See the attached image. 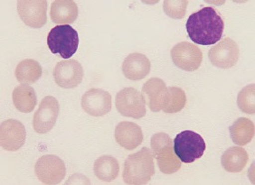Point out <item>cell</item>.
Segmentation results:
<instances>
[{
  "label": "cell",
  "mask_w": 255,
  "mask_h": 185,
  "mask_svg": "<svg viewBox=\"0 0 255 185\" xmlns=\"http://www.w3.org/2000/svg\"><path fill=\"white\" fill-rule=\"evenodd\" d=\"M186 28L193 43L212 45L221 40L225 23L215 8L206 6L188 17Z\"/></svg>",
  "instance_id": "1"
},
{
  "label": "cell",
  "mask_w": 255,
  "mask_h": 185,
  "mask_svg": "<svg viewBox=\"0 0 255 185\" xmlns=\"http://www.w3.org/2000/svg\"><path fill=\"white\" fill-rule=\"evenodd\" d=\"M154 175V155L147 147H143L140 151L128 156L123 175L126 185H147Z\"/></svg>",
  "instance_id": "2"
},
{
  "label": "cell",
  "mask_w": 255,
  "mask_h": 185,
  "mask_svg": "<svg viewBox=\"0 0 255 185\" xmlns=\"http://www.w3.org/2000/svg\"><path fill=\"white\" fill-rule=\"evenodd\" d=\"M153 155L157 158L159 170L165 175H173L181 168V161L174 151L173 142L166 133H157L151 137Z\"/></svg>",
  "instance_id": "3"
},
{
  "label": "cell",
  "mask_w": 255,
  "mask_h": 185,
  "mask_svg": "<svg viewBox=\"0 0 255 185\" xmlns=\"http://www.w3.org/2000/svg\"><path fill=\"white\" fill-rule=\"evenodd\" d=\"M47 45L53 54H59L61 57L69 59L77 52L78 33L70 24L56 25L48 34Z\"/></svg>",
  "instance_id": "4"
},
{
  "label": "cell",
  "mask_w": 255,
  "mask_h": 185,
  "mask_svg": "<svg viewBox=\"0 0 255 185\" xmlns=\"http://www.w3.org/2000/svg\"><path fill=\"white\" fill-rule=\"evenodd\" d=\"M204 138L196 132L186 130L177 135L174 140V151L180 161L191 164L201 158L206 151Z\"/></svg>",
  "instance_id": "5"
},
{
  "label": "cell",
  "mask_w": 255,
  "mask_h": 185,
  "mask_svg": "<svg viewBox=\"0 0 255 185\" xmlns=\"http://www.w3.org/2000/svg\"><path fill=\"white\" fill-rule=\"evenodd\" d=\"M116 108L124 117L139 119L145 117L146 98L143 93L134 88H125L119 92L115 98Z\"/></svg>",
  "instance_id": "6"
},
{
  "label": "cell",
  "mask_w": 255,
  "mask_h": 185,
  "mask_svg": "<svg viewBox=\"0 0 255 185\" xmlns=\"http://www.w3.org/2000/svg\"><path fill=\"white\" fill-rule=\"evenodd\" d=\"M34 172L44 185H59L65 177L66 167L64 161L58 156L46 155L37 160Z\"/></svg>",
  "instance_id": "7"
},
{
  "label": "cell",
  "mask_w": 255,
  "mask_h": 185,
  "mask_svg": "<svg viewBox=\"0 0 255 185\" xmlns=\"http://www.w3.org/2000/svg\"><path fill=\"white\" fill-rule=\"evenodd\" d=\"M58 100L54 97H44L40 103L37 111L34 113L33 127L38 134H46L54 127L59 115Z\"/></svg>",
  "instance_id": "8"
},
{
  "label": "cell",
  "mask_w": 255,
  "mask_h": 185,
  "mask_svg": "<svg viewBox=\"0 0 255 185\" xmlns=\"http://www.w3.org/2000/svg\"><path fill=\"white\" fill-rule=\"evenodd\" d=\"M171 58L178 68L187 72H194L201 65L203 53L196 44L182 42L172 48Z\"/></svg>",
  "instance_id": "9"
},
{
  "label": "cell",
  "mask_w": 255,
  "mask_h": 185,
  "mask_svg": "<svg viewBox=\"0 0 255 185\" xmlns=\"http://www.w3.org/2000/svg\"><path fill=\"white\" fill-rule=\"evenodd\" d=\"M53 75L54 82L61 88H76L83 82L84 68L78 61L74 59L61 61L55 65Z\"/></svg>",
  "instance_id": "10"
},
{
  "label": "cell",
  "mask_w": 255,
  "mask_h": 185,
  "mask_svg": "<svg viewBox=\"0 0 255 185\" xmlns=\"http://www.w3.org/2000/svg\"><path fill=\"white\" fill-rule=\"evenodd\" d=\"M240 55L238 44L234 40L226 37L209 51L211 64L217 68L230 69L236 65Z\"/></svg>",
  "instance_id": "11"
},
{
  "label": "cell",
  "mask_w": 255,
  "mask_h": 185,
  "mask_svg": "<svg viewBox=\"0 0 255 185\" xmlns=\"http://www.w3.org/2000/svg\"><path fill=\"white\" fill-rule=\"evenodd\" d=\"M17 12L20 18L27 26L41 28L47 21V1L45 0H19Z\"/></svg>",
  "instance_id": "12"
},
{
  "label": "cell",
  "mask_w": 255,
  "mask_h": 185,
  "mask_svg": "<svg viewBox=\"0 0 255 185\" xmlns=\"http://www.w3.org/2000/svg\"><path fill=\"white\" fill-rule=\"evenodd\" d=\"M26 131L24 125L15 119H7L0 126V144L5 151H17L25 144Z\"/></svg>",
  "instance_id": "13"
},
{
  "label": "cell",
  "mask_w": 255,
  "mask_h": 185,
  "mask_svg": "<svg viewBox=\"0 0 255 185\" xmlns=\"http://www.w3.org/2000/svg\"><path fill=\"white\" fill-rule=\"evenodd\" d=\"M84 112L93 117H103L112 110V96L102 89H91L82 97Z\"/></svg>",
  "instance_id": "14"
},
{
  "label": "cell",
  "mask_w": 255,
  "mask_h": 185,
  "mask_svg": "<svg viewBox=\"0 0 255 185\" xmlns=\"http://www.w3.org/2000/svg\"><path fill=\"white\" fill-rule=\"evenodd\" d=\"M115 139L123 148L133 150L142 144V129L133 122H121L115 128Z\"/></svg>",
  "instance_id": "15"
},
{
  "label": "cell",
  "mask_w": 255,
  "mask_h": 185,
  "mask_svg": "<svg viewBox=\"0 0 255 185\" xmlns=\"http://www.w3.org/2000/svg\"><path fill=\"white\" fill-rule=\"evenodd\" d=\"M150 69L151 64L145 54H128L123 62V74L130 81H140L146 78L150 73Z\"/></svg>",
  "instance_id": "16"
},
{
  "label": "cell",
  "mask_w": 255,
  "mask_h": 185,
  "mask_svg": "<svg viewBox=\"0 0 255 185\" xmlns=\"http://www.w3.org/2000/svg\"><path fill=\"white\" fill-rule=\"evenodd\" d=\"M78 14V5L73 0H55L51 5V19L60 25L73 24Z\"/></svg>",
  "instance_id": "17"
},
{
  "label": "cell",
  "mask_w": 255,
  "mask_h": 185,
  "mask_svg": "<svg viewBox=\"0 0 255 185\" xmlns=\"http://www.w3.org/2000/svg\"><path fill=\"white\" fill-rule=\"evenodd\" d=\"M167 87L164 81L159 78H151L143 85L142 92L145 98L147 97V105L153 112L162 110L164 97Z\"/></svg>",
  "instance_id": "18"
},
{
  "label": "cell",
  "mask_w": 255,
  "mask_h": 185,
  "mask_svg": "<svg viewBox=\"0 0 255 185\" xmlns=\"http://www.w3.org/2000/svg\"><path fill=\"white\" fill-rule=\"evenodd\" d=\"M249 160L246 149L239 146H232L222 156V166L229 173H240L244 170Z\"/></svg>",
  "instance_id": "19"
},
{
  "label": "cell",
  "mask_w": 255,
  "mask_h": 185,
  "mask_svg": "<svg viewBox=\"0 0 255 185\" xmlns=\"http://www.w3.org/2000/svg\"><path fill=\"white\" fill-rule=\"evenodd\" d=\"M231 138L237 146H246L255 137V123L246 117H240L230 127Z\"/></svg>",
  "instance_id": "20"
},
{
  "label": "cell",
  "mask_w": 255,
  "mask_h": 185,
  "mask_svg": "<svg viewBox=\"0 0 255 185\" xmlns=\"http://www.w3.org/2000/svg\"><path fill=\"white\" fill-rule=\"evenodd\" d=\"M14 106L20 112L30 113L37 104V97L34 89L25 84L17 86L12 94Z\"/></svg>",
  "instance_id": "21"
},
{
  "label": "cell",
  "mask_w": 255,
  "mask_h": 185,
  "mask_svg": "<svg viewBox=\"0 0 255 185\" xmlns=\"http://www.w3.org/2000/svg\"><path fill=\"white\" fill-rule=\"evenodd\" d=\"M94 171L99 180L111 183L118 177L120 165L113 156H103L94 163Z\"/></svg>",
  "instance_id": "22"
},
{
  "label": "cell",
  "mask_w": 255,
  "mask_h": 185,
  "mask_svg": "<svg viewBox=\"0 0 255 185\" xmlns=\"http://www.w3.org/2000/svg\"><path fill=\"white\" fill-rule=\"evenodd\" d=\"M15 78L22 84H34L42 76V67L38 62L27 59L20 62L15 68Z\"/></svg>",
  "instance_id": "23"
},
{
  "label": "cell",
  "mask_w": 255,
  "mask_h": 185,
  "mask_svg": "<svg viewBox=\"0 0 255 185\" xmlns=\"http://www.w3.org/2000/svg\"><path fill=\"white\" fill-rule=\"evenodd\" d=\"M186 93L178 87H169L164 97L162 110L165 113H177L181 111L186 106Z\"/></svg>",
  "instance_id": "24"
},
{
  "label": "cell",
  "mask_w": 255,
  "mask_h": 185,
  "mask_svg": "<svg viewBox=\"0 0 255 185\" xmlns=\"http://www.w3.org/2000/svg\"><path fill=\"white\" fill-rule=\"evenodd\" d=\"M237 105L241 111L247 114L255 113V86L250 84L241 91L237 97Z\"/></svg>",
  "instance_id": "25"
},
{
  "label": "cell",
  "mask_w": 255,
  "mask_h": 185,
  "mask_svg": "<svg viewBox=\"0 0 255 185\" xmlns=\"http://www.w3.org/2000/svg\"><path fill=\"white\" fill-rule=\"evenodd\" d=\"M188 1L186 0H166L163 4L164 12L174 19H182L187 12Z\"/></svg>",
  "instance_id": "26"
}]
</instances>
